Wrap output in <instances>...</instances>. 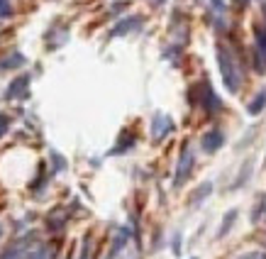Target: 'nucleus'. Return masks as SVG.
<instances>
[{"label": "nucleus", "instance_id": "nucleus-1", "mask_svg": "<svg viewBox=\"0 0 266 259\" xmlns=\"http://www.w3.org/2000/svg\"><path fill=\"white\" fill-rule=\"evenodd\" d=\"M217 61H220V71H222V81H225V88L230 93H237L239 86H242V76L244 71L239 66V59L232 54L230 46H222L217 44Z\"/></svg>", "mask_w": 266, "mask_h": 259}, {"label": "nucleus", "instance_id": "nucleus-2", "mask_svg": "<svg viewBox=\"0 0 266 259\" xmlns=\"http://www.w3.org/2000/svg\"><path fill=\"white\" fill-rule=\"evenodd\" d=\"M222 145H225V135H222L220 130H210V132H205V135H203V139H200L203 152H208V154L217 152Z\"/></svg>", "mask_w": 266, "mask_h": 259}, {"label": "nucleus", "instance_id": "nucleus-3", "mask_svg": "<svg viewBox=\"0 0 266 259\" xmlns=\"http://www.w3.org/2000/svg\"><path fill=\"white\" fill-rule=\"evenodd\" d=\"M190 169H193V154H190L188 147H183V154H181V161H178V169H176V186H181L183 181L188 179Z\"/></svg>", "mask_w": 266, "mask_h": 259}, {"label": "nucleus", "instance_id": "nucleus-4", "mask_svg": "<svg viewBox=\"0 0 266 259\" xmlns=\"http://www.w3.org/2000/svg\"><path fill=\"white\" fill-rule=\"evenodd\" d=\"M203 90H205V93H203V108H205V110H208L210 115H215V113H217V110L222 108L220 98H217V96L212 93L208 83H203Z\"/></svg>", "mask_w": 266, "mask_h": 259}, {"label": "nucleus", "instance_id": "nucleus-5", "mask_svg": "<svg viewBox=\"0 0 266 259\" xmlns=\"http://www.w3.org/2000/svg\"><path fill=\"white\" fill-rule=\"evenodd\" d=\"M174 130V123L168 120V117H164V115H156L154 117V137L156 139H161L164 135H168Z\"/></svg>", "mask_w": 266, "mask_h": 259}, {"label": "nucleus", "instance_id": "nucleus-6", "mask_svg": "<svg viewBox=\"0 0 266 259\" xmlns=\"http://www.w3.org/2000/svg\"><path fill=\"white\" fill-rule=\"evenodd\" d=\"M30 86V76H20V79L12 81V86L8 88V98H17V96H25V88Z\"/></svg>", "mask_w": 266, "mask_h": 259}, {"label": "nucleus", "instance_id": "nucleus-7", "mask_svg": "<svg viewBox=\"0 0 266 259\" xmlns=\"http://www.w3.org/2000/svg\"><path fill=\"white\" fill-rule=\"evenodd\" d=\"M137 27H142V17H130V20L120 22L115 30H112V37H117V34H127V32H132V30H137Z\"/></svg>", "mask_w": 266, "mask_h": 259}, {"label": "nucleus", "instance_id": "nucleus-8", "mask_svg": "<svg viewBox=\"0 0 266 259\" xmlns=\"http://www.w3.org/2000/svg\"><path fill=\"white\" fill-rule=\"evenodd\" d=\"M264 108H266V88L256 93V96H254V101H252L249 105H247V110H249V115H259L261 110H264Z\"/></svg>", "mask_w": 266, "mask_h": 259}, {"label": "nucleus", "instance_id": "nucleus-9", "mask_svg": "<svg viewBox=\"0 0 266 259\" xmlns=\"http://www.w3.org/2000/svg\"><path fill=\"white\" fill-rule=\"evenodd\" d=\"M234 220H237V210H227V218L222 220V225H220V230H217V237H225L230 230H232V225H234Z\"/></svg>", "mask_w": 266, "mask_h": 259}, {"label": "nucleus", "instance_id": "nucleus-10", "mask_svg": "<svg viewBox=\"0 0 266 259\" xmlns=\"http://www.w3.org/2000/svg\"><path fill=\"white\" fill-rule=\"evenodd\" d=\"M210 193H212V183H210V181H205L203 186H198V191L193 193V198H190V203L196 205V203H200V201H203V198H208Z\"/></svg>", "mask_w": 266, "mask_h": 259}, {"label": "nucleus", "instance_id": "nucleus-11", "mask_svg": "<svg viewBox=\"0 0 266 259\" xmlns=\"http://www.w3.org/2000/svg\"><path fill=\"white\" fill-rule=\"evenodd\" d=\"M22 64H25L22 54H12V57H8L3 64H0V68H15V66H22Z\"/></svg>", "mask_w": 266, "mask_h": 259}, {"label": "nucleus", "instance_id": "nucleus-12", "mask_svg": "<svg viewBox=\"0 0 266 259\" xmlns=\"http://www.w3.org/2000/svg\"><path fill=\"white\" fill-rule=\"evenodd\" d=\"M256 46H259V54L266 59V30L264 27H256Z\"/></svg>", "mask_w": 266, "mask_h": 259}, {"label": "nucleus", "instance_id": "nucleus-13", "mask_svg": "<svg viewBox=\"0 0 266 259\" xmlns=\"http://www.w3.org/2000/svg\"><path fill=\"white\" fill-rule=\"evenodd\" d=\"M8 15H12L10 0H0V20H3V17H8Z\"/></svg>", "mask_w": 266, "mask_h": 259}, {"label": "nucleus", "instance_id": "nucleus-14", "mask_svg": "<svg viewBox=\"0 0 266 259\" xmlns=\"http://www.w3.org/2000/svg\"><path fill=\"white\" fill-rule=\"evenodd\" d=\"M237 259H266L264 252H247V254H239Z\"/></svg>", "mask_w": 266, "mask_h": 259}, {"label": "nucleus", "instance_id": "nucleus-15", "mask_svg": "<svg viewBox=\"0 0 266 259\" xmlns=\"http://www.w3.org/2000/svg\"><path fill=\"white\" fill-rule=\"evenodd\" d=\"M5 130H8V117H5V115H0V135H3Z\"/></svg>", "mask_w": 266, "mask_h": 259}]
</instances>
